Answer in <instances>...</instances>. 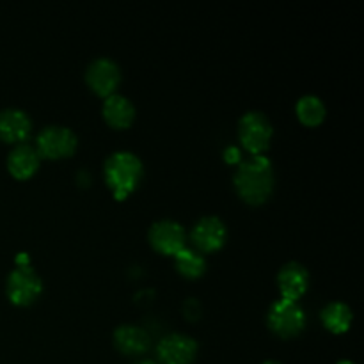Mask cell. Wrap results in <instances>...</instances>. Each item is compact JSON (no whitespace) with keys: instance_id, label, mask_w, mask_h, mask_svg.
I'll use <instances>...</instances> for the list:
<instances>
[{"instance_id":"obj_1","label":"cell","mask_w":364,"mask_h":364,"mask_svg":"<svg viewBox=\"0 0 364 364\" xmlns=\"http://www.w3.org/2000/svg\"><path fill=\"white\" fill-rule=\"evenodd\" d=\"M235 188L245 203L262 205L274 191V167L265 155H252L238 166Z\"/></svg>"},{"instance_id":"obj_2","label":"cell","mask_w":364,"mask_h":364,"mask_svg":"<svg viewBox=\"0 0 364 364\" xmlns=\"http://www.w3.org/2000/svg\"><path fill=\"white\" fill-rule=\"evenodd\" d=\"M141 159L132 151H116L105 162V181L114 198L124 199L135 191L142 178Z\"/></svg>"},{"instance_id":"obj_3","label":"cell","mask_w":364,"mask_h":364,"mask_svg":"<svg viewBox=\"0 0 364 364\" xmlns=\"http://www.w3.org/2000/svg\"><path fill=\"white\" fill-rule=\"evenodd\" d=\"M272 132L269 117L259 110L245 112L238 121V139L242 146L252 155H262L269 148Z\"/></svg>"},{"instance_id":"obj_4","label":"cell","mask_w":364,"mask_h":364,"mask_svg":"<svg viewBox=\"0 0 364 364\" xmlns=\"http://www.w3.org/2000/svg\"><path fill=\"white\" fill-rule=\"evenodd\" d=\"M269 327L281 338L297 336L306 326L304 309L299 306L297 301L279 299L274 302L267 315Z\"/></svg>"},{"instance_id":"obj_5","label":"cell","mask_w":364,"mask_h":364,"mask_svg":"<svg viewBox=\"0 0 364 364\" xmlns=\"http://www.w3.org/2000/svg\"><path fill=\"white\" fill-rule=\"evenodd\" d=\"M77 135L73 130L68 127H59V124H52V127H45L38 134L36 139V151L39 156L45 159H64V156L73 155L77 149Z\"/></svg>"},{"instance_id":"obj_6","label":"cell","mask_w":364,"mask_h":364,"mask_svg":"<svg viewBox=\"0 0 364 364\" xmlns=\"http://www.w3.org/2000/svg\"><path fill=\"white\" fill-rule=\"evenodd\" d=\"M7 297L16 306H28L41 295L43 281L31 265H18L7 276Z\"/></svg>"},{"instance_id":"obj_7","label":"cell","mask_w":364,"mask_h":364,"mask_svg":"<svg viewBox=\"0 0 364 364\" xmlns=\"http://www.w3.org/2000/svg\"><path fill=\"white\" fill-rule=\"evenodd\" d=\"M198 354L194 338L181 333L167 334L156 345V355L162 364H191Z\"/></svg>"},{"instance_id":"obj_8","label":"cell","mask_w":364,"mask_h":364,"mask_svg":"<svg viewBox=\"0 0 364 364\" xmlns=\"http://www.w3.org/2000/svg\"><path fill=\"white\" fill-rule=\"evenodd\" d=\"M87 85L100 96H110L121 82V70L109 57H98L89 64L85 71Z\"/></svg>"},{"instance_id":"obj_9","label":"cell","mask_w":364,"mask_h":364,"mask_svg":"<svg viewBox=\"0 0 364 364\" xmlns=\"http://www.w3.org/2000/svg\"><path fill=\"white\" fill-rule=\"evenodd\" d=\"M185 230L180 223L171 219H162L155 223L149 230V242L155 251L162 255L174 256L185 247Z\"/></svg>"},{"instance_id":"obj_10","label":"cell","mask_w":364,"mask_h":364,"mask_svg":"<svg viewBox=\"0 0 364 364\" xmlns=\"http://www.w3.org/2000/svg\"><path fill=\"white\" fill-rule=\"evenodd\" d=\"M192 242L199 251L213 252L219 251L224 245L228 237L226 224L215 215H206L196 223L194 230H192Z\"/></svg>"},{"instance_id":"obj_11","label":"cell","mask_w":364,"mask_h":364,"mask_svg":"<svg viewBox=\"0 0 364 364\" xmlns=\"http://www.w3.org/2000/svg\"><path fill=\"white\" fill-rule=\"evenodd\" d=\"M277 283H279V290L283 299L288 301H297L304 291L308 290L309 274L304 265L297 262L287 263L283 269L277 274Z\"/></svg>"},{"instance_id":"obj_12","label":"cell","mask_w":364,"mask_h":364,"mask_svg":"<svg viewBox=\"0 0 364 364\" xmlns=\"http://www.w3.org/2000/svg\"><path fill=\"white\" fill-rule=\"evenodd\" d=\"M32 130L28 114L21 109H6L0 112V141L23 142Z\"/></svg>"},{"instance_id":"obj_13","label":"cell","mask_w":364,"mask_h":364,"mask_svg":"<svg viewBox=\"0 0 364 364\" xmlns=\"http://www.w3.org/2000/svg\"><path fill=\"white\" fill-rule=\"evenodd\" d=\"M114 345L117 350L127 355H139L144 354L151 345V338L144 329L132 323H124L114 331Z\"/></svg>"},{"instance_id":"obj_14","label":"cell","mask_w":364,"mask_h":364,"mask_svg":"<svg viewBox=\"0 0 364 364\" xmlns=\"http://www.w3.org/2000/svg\"><path fill=\"white\" fill-rule=\"evenodd\" d=\"M39 159L41 156L36 151V148L21 142L7 156V169L18 180H27L38 171Z\"/></svg>"},{"instance_id":"obj_15","label":"cell","mask_w":364,"mask_h":364,"mask_svg":"<svg viewBox=\"0 0 364 364\" xmlns=\"http://www.w3.org/2000/svg\"><path fill=\"white\" fill-rule=\"evenodd\" d=\"M103 117L114 128H128L135 119V107L127 96L110 95L103 102Z\"/></svg>"},{"instance_id":"obj_16","label":"cell","mask_w":364,"mask_h":364,"mask_svg":"<svg viewBox=\"0 0 364 364\" xmlns=\"http://www.w3.org/2000/svg\"><path fill=\"white\" fill-rule=\"evenodd\" d=\"M322 322L331 333H345L352 323V309L345 302H331L322 309Z\"/></svg>"},{"instance_id":"obj_17","label":"cell","mask_w":364,"mask_h":364,"mask_svg":"<svg viewBox=\"0 0 364 364\" xmlns=\"http://www.w3.org/2000/svg\"><path fill=\"white\" fill-rule=\"evenodd\" d=\"M297 116L308 127H316L323 121L326 117V105L322 100L315 95H306L302 96L297 102Z\"/></svg>"},{"instance_id":"obj_18","label":"cell","mask_w":364,"mask_h":364,"mask_svg":"<svg viewBox=\"0 0 364 364\" xmlns=\"http://www.w3.org/2000/svg\"><path fill=\"white\" fill-rule=\"evenodd\" d=\"M174 259L178 272L185 277H199L206 270V259L194 249L183 247L178 255H174Z\"/></svg>"},{"instance_id":"obj_19","label":"cell","mask_w":364,"mask_h":364,"mask_svg":"<svg viewBox=\"0 0 364 364\" xmlns=\"http://www.w3.org/2000/svg\"><path fill=\"white\" fill-rule=\"evenodd\" d=\"M224 156H226L228 162H237V160H240V149H238L237 146H230V148H226V151H224Z\"/></svg>"},{"instance_id":"obj_20","label":"cell","mask_w":364,"mask_h":364,"mask_svg":"<svg viewBox=\"0 0 364 364\" xmlns=\"http://www.w3.org/2000/svg\"><path fill=\"white\" fill-rule=\"evenodd\" d=\"M135 364H156L155 361H151V359H142V361L135 363Z\"/></svg>"},{"instance_id":"obj_21","label":"cell","mask_w":364,"mask_h":364,"mask_svg":"<svg viewBox=\"0 0 364 364\" xmlns=\"http://www.w3.org/2000/svg\"><path fill=\"white\" fill-rule=\"evenodd\" d=\"M263 364H281V363H277V361H265Z\"/></svg>"},{"instance_id":"obj_22","label":"cell","mask_w":364,"mask_h":364,"mask_svg":"<svg viewBox=\"0 0 364 364\" xmlns=\"http://www.w3.org/2000/svg\"><path fill=\"white\" fill-rule=\"evenodd\" d=\"M338 364H354V363H350V361H340Z\"/></svg>"}]
</instances>
